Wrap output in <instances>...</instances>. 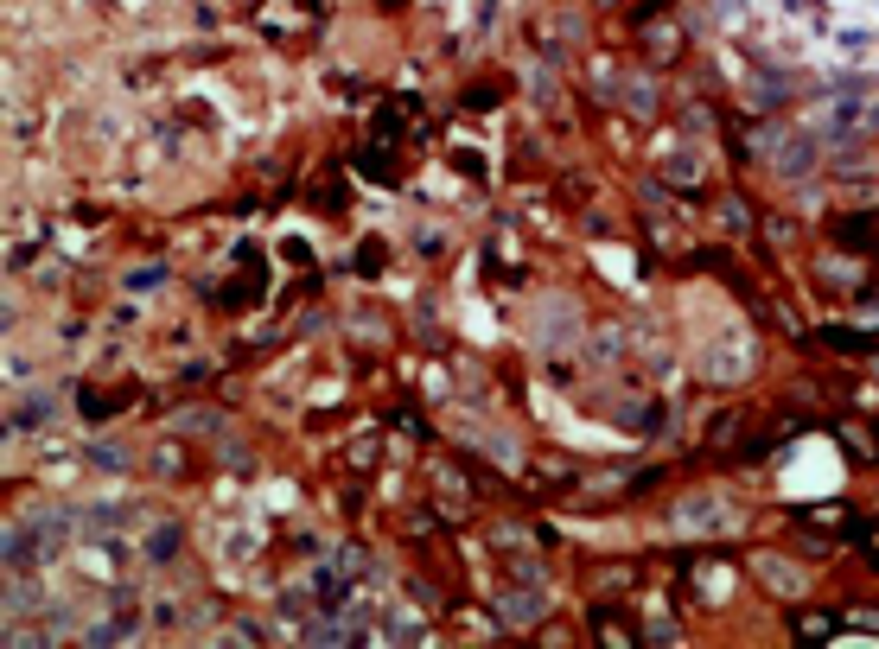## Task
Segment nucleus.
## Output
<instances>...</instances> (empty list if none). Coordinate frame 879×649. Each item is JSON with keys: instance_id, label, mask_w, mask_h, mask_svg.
I'll return each mask as SVG.
<instances>
[{"instance_id": "obj_1", "label": "nucleus", "mask_w": 879, "mask_h": 649, "mask_svg": "<svg viewBox=\"0 0 879 649\" xmlns=\"http://www.w3.org/2000/svg\"><path fill=\"white\" fill-rule=\"evenodd\" d=\"M771 153H778V172H784V179H803V172L809 166H816V140H778V147H771Z\"/></svg>"}, {"instance_id": "obj_2", "label": "nucleus", "mask_w": 879, "mask_h": 649, "mask_svg": "<svg viewBox=\"0 0 879 649\" xmlns=\"http://www.w3.org/2000/svg\"><path fill=\"white\" fill-rule=\"evenodd\" d=\"M497 611H504L510 624H536V618H542V592H536V586H516V592H504V599H497Z\"/></svg>"}, {"instance_id": "obj_3", "label": "nucleus", "mask_w": 879, "mask_h": 649, "mask_svg": "<svg viewBox=\"0 0 879 649\" xmlns=\"http://www.w3.org/2000/svg\"><path fill=\"white\" fill-rule=\"evenodd\" d=\"M758 573H765L771 586H784V592H797L803 580H797V567H784V560H758Z\"/></svg>"}, {"instance_id": "obj_4", "label": "nucleus", "mask_w": 879, "mask_h": 649, "mask_svg": "<svg viewBox=\"0 0 879 649\" xmlns=\"http://www.w3.org/2000/svg\"><path fill=\"white\" fill-rule=\"evenodd\" d=\"M153 560H172V554H179V529H160V535H153V548H147Z\"/></svg>"}]
</instances>
